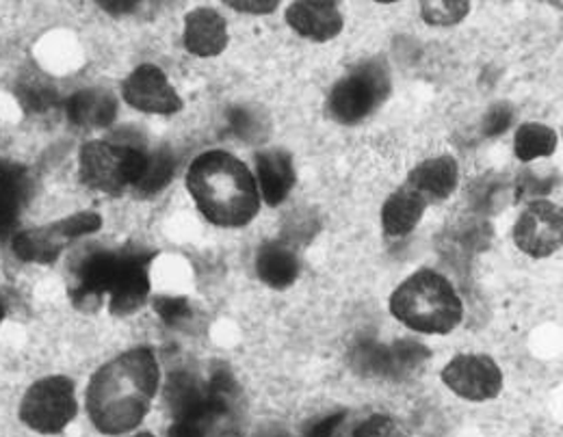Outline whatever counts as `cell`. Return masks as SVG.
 <instances>
[{
  "label": "cell",
  "instance_id": "cell-9",
  "mask_svg": "<svg viewBox=\"0 0 563 437\" xmlns=\"http://www.w3.org/2000/svg\"><path fill=\"white\" fill-rule=\"evenodd\" d=\"M120 262V249L107 247H89L76 260L71 269V303L82 312H93L100 307V301L113 284L115 271Z\"/></svg>",
  "mask_w": 563,
  "mask_h": 437
},
{
  "label": "cell",
  "instance_id": "cell-33",
  "mask_svg": "<svg viewBox=\"0 0 563 437\" xmlns=\"http://www.w3.org/2000/svg\"><path fill=\"white\" fill-rule=\"evenodd\" d=\"M234 9H252V11H272L274 7H276V2H254L252 7L250 4H245V2H230Z\"/></svg>",
  "mask_w": 563,
  "mask_h": 437
},
{
  "label": "cell",
  "instance_id": "cell-31",
  "mask_svg": "<svg viewBox=\"0 0 563 437\" xmlns=\"http://www.w3.org/2000/svg\"><path fill=\"white\" fill-rule=\"evenodd\" d=\"M511 120H514L511 107L507 102H496V104L490 107V111H488V115L484 120V133L488 137L500 135V133H505L509 128Z\"/></svg>",
  "mask_w": 563,
  "mask_h": 437
},
{
  "label": "cell",
  "instance_id": "cell-5",
  "mask_svg": "<svg viewBox=\"0 0 563 437\" xmlns=\"http://www.w3.org/2000/svg\"><path fill=\"white\" fill-rule=\"evenodd\" d=\"M147 152L143 147L109 142H89L80 147V180L93 191L122 195L140 180Z\"/></svg>",
  "mask_w": 563,
  "mask_h": 437
},
{
  "label": "cell",
  "instance_id": "cell-29",
  "mask_svg": "<svg viewBox=\"0 0 563 437\" xmlns=\"http://www.w3.org/2000/svg\"><path fill=\"white\" fill-rule=\"evenodd\" d=\"M353 437H412L397 421H393L390 416H382L375 414L371 418H366L364 423H360L353 432Z\"/></svg>",
  "mask_w": 563,
  "mask_h": 437
},
{
  "label": "cell",
  "instance_id": "cell-11",
  "mask_svg": "<svg viewBox=\"0 0 563 437\" xmlns=\"http://www.w3.org/2000/svg\"><path fill=\"white\" fill-rule=\"evenodd\" d=\"M156 251H147L137 245L120 247V262L109 289V310L115 316H129L137 312L150 294V262Z\"/></svg>",
  "mask_w": 563,
  "mask_h": 437
},
{
  "label": "cell",
  "instance_id": "cell-34",
  "mask_svg": "<svg viewBox=\"0 0 563 437\" xmlns=\"http://www.w3.org/2000/svg\"><path fill=\"white\" fill-rule=\"evenodd\" d=\"M2 318H4V310H2V305H0V323H2Z\"/></svg>",
  "mask_w": 563,
  "mask_h": 437
},
{
  "label": "cell",
  "instance_id": "cell-12",
  "mask_svg": "<svg viewBox=\"0 0 563 437\" xmlns=\"http://www.w3.org/2000/svg\"><path fill=\"white\" fill-rule=\"evenodd\" d=\"M562 238V209L547 200L529 204L514 227L518 249L531 258H547L560 251Z\"/></svg>",
  "mask_w": 563,
  "mask_h": 437
},
{
  "label": "cell",
  "instance_id": "cell-22",
  "mask_svg": "<svg viewBox=\"0 0 563 437\" xmlns=\"http://www.w3.org/2000/svg\"><path fill=\"white\" fill-rule=\"evenodd\" d=\"M427 200L421 193H417L412 187L404 184L399 191H395L384 209H382V223L384 232L393 238L408 236L422 218V213L427 209Z\"/></svg>",
  "mask_w": 563,
  "mask_h": 437
},
{
  "label": "cell",
  "instance_id": "cell-3",
  "mask_svg": "<svg viewBox=\"0 0 563 437\" xmlns=\"http://www.w3.org/2000/svg\"><path fill=\"white\" fill-rule=\"evenodd\" d=\"M187 189L200 213L219 227H243L261 211V195L247 165L236 156L211 149L187 171Z\"/></svg>",
  "mask_w": 563,
  "mask_h": 437
},
{
  "label": "cell",
  "instance_id": "cell-6",
  "mask_svg": "<svg viewBox=\"0 0 563 437\" xmlns=\"http://www.w3.org/2000/svg\"><path fill=\"white\" fill-rule=\"evenodd\" d=\"M390 96V72L379 59L357 64L328 96V113L339 124H357L368 117Z\"/></svg>",
  "mask_w": 563,
  "mask_h": 437
},
{
  "label": "cell",
  "instance_id": "cell-2",
  "mask_svg": "<svg viewBox=\"0 0 563 437\" xmlns=\"http://www.w3.org/2000/svg\"><path fill=\"white\" fill-rule=\"evenodd\" d=\"M158 362L152 349L140 347L102 366L87 388V412L93 427L107 436L140 427L158 390Z\"/></svg>",
  "mask_w": 563,
  "mask_h": 437
},
{
  "label": "cell",
  "instance_id": "cell-14",
  "mask_svg": "<svg viewBox=\"0 0 563 437\" xmlns=\"http://www.w3.org/2000/svg\"><path fill=\"white\" fill-rule=\"evenodd\" d=\"M122 96L133 109L143 113L172 115L183 109V100L169 85L165 72L152 64L140 66L124 80Z\"/></svg>",
  "mask_w": 563,
  "mask_h": 437
},
{
  "label": "cell",
  "instance_id": "cell-35",
  "mask_svg": "<svg viewBox=\"0 0 563 437\" xmlns=\"http://www.w3.org/2000/svg\"><path fill=\"white\" fill-rule=\"evenodd\" d=\"M133 437H154L152 434H140V436H133Z\"/></svg>",
  "mask_w": 563,
  "mask_h": 437
},
{
  "label": "cell",
  "instance_id": "cell-13",
  "mask_svg": "<svg viewBox=\"0 0 563 437\" xmlns=\"http://www.w3.org/2000/svg\"><path fill=\"white\" fill-rule=\"evenodd\" d=\"M442 381L466 401H490L503 390V372L488 356L462 354L442 370Z\"/></svg>",
  "mask_w": 563,
  "mask_h": 437
},
{
  "label": "cell",
  "instance_id": "cell-27",
  "mask_svg": "<svg viewBox=\"0 0 563 437\" xmlns=\"http://www.w3.org/2000/svg\"><path fill=\"white\" fill-rule=\"evenodd\" d=\"M471 4L468 2H422V18L429 24H440V26H451L457 24L466 13Z\"/></svg>",
  "mask_w": 563,
  "mask_h": 437
},
{
  "label": "cell",
  "instance_id": "cell-20",
  "mask_svg": "<svg viewBox=\"0 0 563 437\" xmlns=\"http://www.w3.org/2000/svg\"><path fill=\"white\" fill-rule=\"evenodd\" d=\"M31 180L24 167L0 160V236H7L29 200Z\"/></svg>",
  "mask_w": 563,
  "mask_h": 437
},
{
  "label": "cell",
  "instance_id": "cell-26",
  "mask_svg": "<svg viewBox=\"0 0 563 437\" xmlns=\"http://www.w3.org/2000/svg\"><path fill=\"white\" fill-rule=\"evenodd\" d=\"M228 120H230L232 131H234L241 139H245V142H250V144L261 142V139H265V135H267V128H265V124H263V117H261L258 113L250 111V109H232V111L228 113Z\"/></svg>",
  "mask_w": 563,
  "mask_h": 437
},
{
  "label": "cell",
  "instance_id": "cell-19",
  "mask_svg": "<svg viewBox=\"0 0 563 437\" xmlns=\"http://www.w3.org/2000/svg\"><path fill=\"white\" fill-rule=\"evenodd\" d=\"M66 113L74 126L107 128L118 115V100L107 89H82L66 102Z\"/></svg>",
  "mask_w": 563,
  "mask_h": 437
},
{
  "label": "cell",
  "instance_id": "cell-30",
  "mask_svg": "<svg viewBox=\"0 0 563 437\" xmlns=\"http://www.w3.org/2000/svg\"><path fill=\"white\" fill-rule=\"evenodd\" d=\"M347 412L341 410L339 414H332V416H325L321 421H310L303 429H301V436L303 437H341V427L343 423L347 421Z\"/></svg>",
  "mask_w": 563,
  "mask_h": 437
},
{
  "label": "cell",
  "instance_id": "cell-15",
  "mask_svg": "<svg viewBox=\"0 0 563 437\" xmlns=\"http://www.w3.org/2000/svg\"><path fill=\"white\" fill-rule=\"evenodd\" d=\"M288 26L312 42H330L343 31V13L336 2L299 0L286 9Z\"/></svg>",
  "mask_w": 563,
  "mask_h": 437
},
{
  "label": "cell",
  "instance_id": "cell-21",
  "mask_svg": "<svg viewBox=\"0 0 563 437\" xmlns=\"http://www.w3.org/2000/svg\"><path fill=\"white\" fill-rule=\"evenodd\" d=\"M256 273L267 287L284 291L299 278V258L286 243L269 240L256 254Z\"/></svg>",
  "mask_w": 563,
  "mask_h": 437
},
{
  "label": "cell",
  "instance_id": "cell-7",
  "mask_svg": "<svg viewBox=\"0 0 563 437\" xmlns=\"http://www.w3.org/2000/svg\"><path fill=\"white\" fill-rule=\"evenodd\" d=\"M74 383L68 377H46L35 381L22 399L20 418L37 434H62L76 416Z\"/></svg>",
  "mask_w": 563,
  "mask_h": 437
},
{
  "label": "cell",
  "instance_id": "cell-18",
  "mask_svg": "<svg viewBox=\"0 0 563 437\" xmlns=\"http://www.w3.org/2000/svg\"><path fill=\"white\" fill-rule=\"evenodd\" d=\"M256 171L265 202L269 206L282 204L295 187L292 156L280 147L263 149L256 154Z\"/></svg>",
  "mask_w": 563,
  "mask_h": 437
},
{
  "label": "cell",
  "instance_id": "cell-32",
  "mask_svg": "<svg viewBox=\"0 0 563 437\" xmlns=\"http://www.w3.org/2000/svg\"><path fill=\"white\" fill-rule=\"evenodd\" d=\"M252 437H295L290 434V429H286L280 423H267L263 427H258Z\"/></svg>",
  "mask_w": 563,
  "mask_h": 437
},
{
  "label": "cell",
  "instance_id": "cell-24",
  "mask_svg": "<svg viewBox=\"0 0 563 437\" xmlns=\"http://www.w3.org/2000/svg\"><path fill=\"white\" fill-rule=\"evenodd\" d=\"M558 149V135L544 124H522L516 133V156L522 163L551 156Z\"/></svg>",
  "mask_w": 563,
  "mask_h": 437
},
{
  "label": "cell",
  "instance_id": "cell-4",
  "mask_svg": "<svg viewBox=\"0 0 563 437\" xmlns=\"http://www.w3.org/2000/svg\"><path fill=\"white\" fill-rule=\"evenodd\" d=\"M390 312L412 332L442 336L462 323L464 305L444 276L421 269L393 292Z\"/></svg>",
  "mask_w": 563,
  "mask_h": 437
},
{
  "label": "cell",
  "instance_id": "cell-23",
  "mask_svg": "<svg viewBox=\"0 0 563 437\" xmlns=\"http://www.w3.org/2000/svg\"><path fill=\"white\" fill-rule=\"evenodd\" d=\"M174 171H176V158L169 147H158L154 152H147L135 191L143 198L161 193L174 178Z\"/></svg>",
  "mask_w": 563,
  "mask_h": 437
},
{
  "label": "cell",
  "instance_id": "cell-8",
  "mask_svg": "<svg viewBox=\"0 0 563 437\" xmlns=\"http://www.w3.org/2000/svg\"><path fill=\"white\" fill-rule=\"evenodd\" d=\"M102 218L98 213H78L57 223L22 232L13 238V254L24 262L51 265L59 258L64 247L78 236L100 229Z\"/></svg>",
  "mask_w": 563,
  "mask_h": 437
},
{
  "label": "cell",
  "instance_id": "cell-1",
  "mask_svg": "<svg viewBox=\"0 0 563 437\" xmlns=\"http://www.w3.org/2000/svg\"><path fill=\"white\" fill-rule=\"evenodd\" d=\"M165 403L172 412L167 437H243V392L225 365H212L207 379L189 370H176L165 385Z\"/></svg>",
  "mask_w": 563,
  "mask_h": 437
},
{
  "label": "cell",
  "instance_id": "cell-17",
  "mask_svg": "<svg viewBox=\"0 0 563 437\" xmlns=\"http://www.w3.org/2000/svg\"><path fill=\"white\" fill-rule=\"evenodd\" d=\"M457 160L453 156H438L415 167L406 184L421 193L427 202H442L457 189Z\"/></svg>",
  "mask_w": 563,
  "mask_h": 437
},
{
  "label": "cell",
  "instance_id": "cell-10",
  "mask_svg": "<svg viewBox=\"0 0 563 437\" xmlns=\"http://www.w3.org/2000/svg\"><path fill=\"white\" fill-rule=\"evenodd\" d=\"M429 360V349L415 340H397L393 345L362 343L352 356V365L362 374L386 379H406Z\"/></svg>",
  "mask_w": 563,
  "mask_h": 437
},
{
  "label": "cell",
  "instance_id": "cell-28",
  "mask_svg": "<svg viewBox=\"0 0 563 437\" xmlns=\"http://www.w3.org/2000/svg\"><path fill=\"white\" fill-rule=\"evenodd\" d=\"M154 310L172 327H180L191 318V305L185 296H156Z\"/></svg>",
  "mask_w": 563,
  "mask_h": 437
},
{
  "label": "cell",
  "instance_id": "cell-16",
  "mask_svg": "<svg viewBox=\"0 0 563 437\" xmlns=\"http://www.w3.org/2000/svg\"><path fill=\"white\" fill-rule=\"evenodd\" d=\"M185 46L191 55L217 57L228 46V24L214 9H196L185 20Z\"/></svg>",
  "mask_w": 563,
  "mask_h": 437
},
{
  "label": "cell",
  "instance_id": "cell-25",
  "mask_svg": "<svg viewBox=\"0 0 563 437\" xmlns=\"http://www.w3.org/2000/svg\"><path fill=\"white\" fill-rule=\"evenodd\" d=\"M18 98L29 113H46L57 104L55 87L42 76H33L18 87Z\"/></svg>",
  "mask_w": 563,
  "mask_h": 437
}]
</instances>
